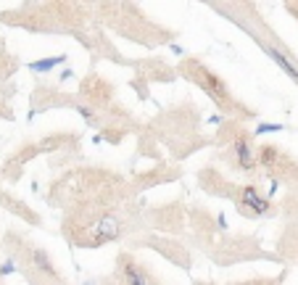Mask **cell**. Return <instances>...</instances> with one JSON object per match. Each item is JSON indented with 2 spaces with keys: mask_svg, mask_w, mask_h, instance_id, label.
Returning <instances> with one entry per match:
<instances>
[{
  "mask_svg": "<svg viewBox=\"0 0 298 285\" xmlns=\"http://www.w3.org/2000/svg\"><path fill=\"white\" fill-rule=\"evenodd\" d=\"M240 203H243V209H245V211L256 214V217H261V214L269 211V201L261 198V196H259V190H256L254 185H245V187L240 190Z\"/></svg>",
  "mask_w": 298,
  "mask_h": 285,
  "instance_id": "1",
  "label": "cell"
},
{
  "mask_svg": "<svg viewBox=\"0 0 298 285\" xmlns=\"http://www.w3.org/2000/svg\"><path fill=\"white\" fill-rule=\"evenodd\" d=\"M282 127L280 124H261V127H256V135H264V132H280Z\"/></svg>",
  "mask_w": 298,
  "mask_h": 285,
  "instance_id": "9",
  "label": "cell"
},
{
  "mask_svg": "<svg viewBox=\"0 0 298 285\" xmlns=\"http://www.w3.org/2000/svg\"><path fill=\"white\" fill-rule=\"evenodd\" d=\"M32 262H35V267L40 269V272L51 275V277H56V267H53L51 256H48V253H45L42 248H35V251H32Z\"/></svg>",
  "mask_w": 298,
  "mask_h": 285,
  "instance_id": "5",
  "label": "cell"
},
{
  "mask_svg": "<svg viewBox=\"0 0 298 285\" xmlns=\"http://www.w3.org/2000/svg\"><path fill=\"white\" fill-rule=\"evenodd\" d=\"M261 164L264 167H269V164H275V158H277V151L275 148H269V146H266V148H261Z\"/></svg>",
  "mask_w": 298,
  "mask_h": 285,
  "instance_id": "8",
  "label": "cell"
},
{
  "mask_svg": "<svg viewBox=\"0 0 298 285\" xmlns=\"http://www.w3.org/2000/svg\"><path fill=\"white\" fill-rule=\"evenodd\" d=\"M116 235H119V225H116L114 217H106V219H101L98 225H95V238H98V241H106V238H116Z\"/></svg>",
  "mask_w": 298,
  "mask_h": 285,
  "instance_id": "4",
  "label": "cell"
},
{
  "mask_svg": "<svg viewBox=\"0 0 298 285\" xmlns=\"http://www.w3.org/2000/svg\"><path fill=\"white\" fill-rule=\"evenodd\" d=\"M80 114H82L85 119H90V122H92V119H95V114H92V111H90L87 106H80Z\"/></svg>",
  "mask_w": 298,
  "mask_h": 285,
  "instance_id": "11",
  "label": "cell"
},
{
  "mask_svg": "<svg viewBox=\"0 0 298 285\" xmlns=\"http://www.w3.org/2000/svg\"><path fill=\"white\" fill-rule=\"evenodd\" d=\"M121 272H124V280H127V285H151L148 277H145V272H140V269H137L132 262L124 264Z\"/></svg>",
  "mask_w": 298,
  "mask_h": 285,
  "instance_id": "6",
  "label": "cell"
},
{
  "mask_svg": "<svg viewBox=\"0 0 298 285\" xmlns=\"http://www.w3.org/2000/svg\"><path fill=\"white\" fill-rule=\"evenodd\" d=\"M235 158H238V167L243 172H251L256 167V156H254V151H251V140L245 135L235 137Z\"/></svg>",
  "mask_w": 298,
  "mask_h": 285,
  "instance_id": "2",
  "label": "cell"
},
{
  "mask_svg": "<svg viewBox=\"0 0 298 285\" xmlns=\"http://www.w3.org/2000/svg\"><path fill=\"white\" fill-rule=\"evenodd\" d=\"M13 269H16V267H13V262H6L3 267H0V275H11Z\"/></svg>",
  "mask_w": 298,
  "mask_h": 285,
  "instance_id": "10",
  "label": "cell"
},
{
  "mask_svg": "<svg viewBox=\"0 0 298 285\" xmlns=\"http://www.w3.org/2000/svg\"><path fill=\"white\" fill-rule=\"evenodd\" d=\"M64 61H66V56L42 58V61H32V63H29V69H32V72H37V74H42V72H51V69H56L58 63H64Z\"/></svg>",
  "mask_w": 298,
  "mask_h": 285,
  "instance_id": "7",
  "label": "cell"
},
{
  "mask_svg": "<svg viewBox=\"0 0 298 285\" xmlns=\"http://www.w3.org/2000/svg\"><path fill=\"white\" fill-rule=\"evenodd\" d=\"M264 51L269 53V58L277 63V66H280L282 72H288V77H290V79H295V82H298V69H295V63H293L285 53L277 51V48H272V45H264Z\"/></svg>",
  "mask_w": 298,
  "mask_h": 285,
  "instance_id": "3",
  "label": "cell"
},
{
  "mask_svg": "<svg viewBox=\"0 0 298 285\" xmlns=\"http://www.w3.org/2000/svg\"><path fill=\"white\" fill-rule=\"evenodd\" d=\"M69 77H74V72H71V69H64V72H61V79H69Z\"/></svg>",
  "mask_w": 298,
  "mask_h": 285,
  "instance_id": "12",
  "label": "cell"
}]
</instances>
